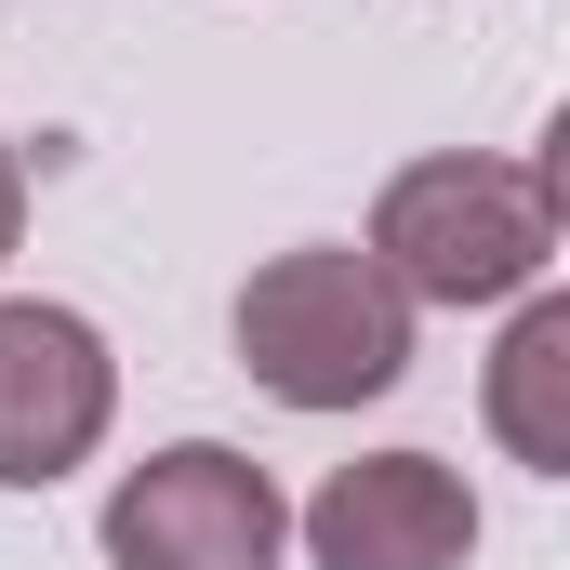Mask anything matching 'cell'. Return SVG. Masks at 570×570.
<instances>
[{
  "label": "cell",
  "instance_id": "6da1fadb",
  "mask_svg": "<svg viewBox=\"0 0 570 570\" xmlns=\"http://www.w3.org/2000/svg\"><path fill=\"white\" fill-rule=\"evenodd\" d=\"M358 253L412 305H518L558 266V173L544 159H491V146H438L412 173H385Z\"/></svg>",
  "mask_w": 570,
  "mask_h": 570
},
{
  "label": "cell",
  "instance_id": "277c9868",
  "mask_svg": "<svg viewBox=\"0 0 570 570\" xmlns=\"http://www.w3.org/2000/svg\"><path fill=\"white\" fill-rule=\"evenodd\" d=\"M120 425V358L80 305L0 292V491H53L80 478Z\"/></svg>",
  "mask_w": 570,
  "mask_h": 570
},
{
  "label": "cell",
  "instance_id": "7a4b0ae2",
  "mask_svg": "<svg viewBox=\"0 0 570 570\" xmlns=\"http://www.w3.org/2000/svg\"><path fill=\"white\" fill-rule=\"evenodd\" d=\"M412 292L385 279L358 239H305L266 253L239 279V372L279 399V412H358L412 372Z\"/></svg>",
  "mask_w": 570,
  "mask_h": 570
},
{
  "label": "cell",
  "instance_id": "8992f818",
  "mask_svg": "<svg viewBox=\"0 0 570 570\" xmlns=\"http://www.w3.org/2000/svg\"><path fill=\"white\" fill-rule=\"evenodd\" d=\"M478 412H491V438H504L531 478H570V292H518Z\"/></svg>",
  "mask_w": 570,
  "mask_h": 570
},
{
  "label": "cell",
  "instance_id": "52a82bcc",
  "mask_svg": "<svg viewBox=\"0 0 570 570\" xmlns=\"http://www.w3.org/2000/svg\"><path fill=\"white\" fill-rule=\"evenodd\" d=\"M13 239H27V159H13V134H0V266H13Z\"/></svg>",
  "mask_w": 570,
  "mask_h": 570
},
{
  "label": "cell",
  "instance_id": "3957f363",
  "mask_svg": "<svg viewBox=\"0 0 570 570\" xmlns=\"http://www.w3.org/2000/svg\"><path fill=\"white\" fill-rule=\"evenodd\" d=\"M94 531H107V570H279L292 504H279V478L253 451L173 438V451H146L134 478L107 491Z\"/></svg>",
  "mask_w": 570,
  "mask_h": 570
},
{
  "label": "cell",
  "instance_id": "5b68a950",
  "mask_svg": "<svg viewBox=\"0 0 570 570\" xmlns=\"http://www.w3.org/2000/svg\"><path fill=\"white\" fill-rule=\"evenodd\" d=\"M318 570H464L478 558V491L438 451H358L292 504Z\"/></svg>",
  "mask_w": 570,
  "mask_h": 570
}]
</instances>
